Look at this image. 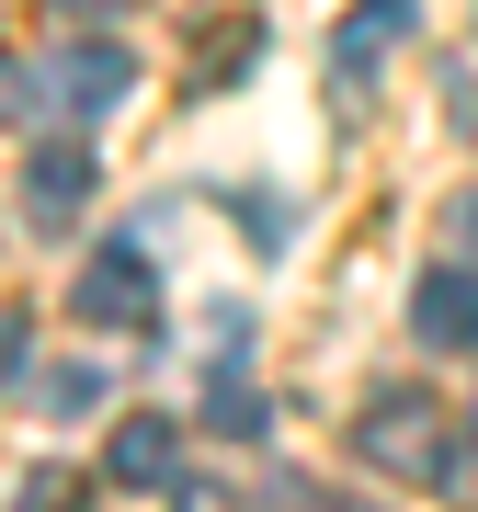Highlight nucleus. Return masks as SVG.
<instances>
[{
    "mask_svg": "<svg viewBox=\"0 0 478 512\" xmlns=\"http://www.w3.org/2000/svg\"><path fill=\"white\" fill-rule=\"evenodd\" d=\"M365 467L399 478V490H456V433H444V410L422 387H399V399L365 410Z\"/></svg>",
    "mask_w": 478,
    "mask_h": 512,
    "instance_id": "nucleus-1",
    "label": "nucleus"
},
{
    "mask_svg": "<svg viewBox=\"0 0 478 512\" xmlns=\"http://www.w3.org/2000/svg\"><path fill=\"white\" fill-rule=\"evenodd\" d=\"M69 308L92 319V330H148V319H160V274H148V251H137V239H103V251L80 262Z\"/></svg>",
    "mask_w": 478,
    "mask_h": 512,
    "instance_id": "nucleus-2",
    "label": "nucleus"
},
{
    "mask_svg": "<svg viewBox=\"0 0 478 512\" xmlns=\"http://www.w3.org/2000/svg\"><path fill=\"white\" fill-rule=\"evenodd\" d=\"M35 80H46V103H57V114H69V126H103V114H114V103H126V92H137V57L92 35V46H57V57H46V69H35Z\"/></svg>",
    "mask_w": 478,
    "mask_h": 512,
    "instance_id": "nucleus-3",
    "label": "nucleus"
},
{
    "mask_svg": "<svg viewBox=\"0 0 478 512\" xmlns=\"http://www.w3.org/2000/svg\"><path fill=\"white\" fill-rule=\"evenodd\" d=\"M80 205H92V148L80 137H57V148H35L23 160V228H80Z\"/></svg>",
    "mask_w": 478,
    "mask_h": 512,
    "instance_id": "nucleus-4",
    "label": "nucleus"
},
{
    "mask_svg": "<svg viewBox=\"0 0 478 512\" xmlns=\"http://www.w3.org/2000/svg\"><path fill=\"white\" fill-rule=\"evenodd\" d=\"M410 342L422 353H478V274L467 262H444V274L410 285Z\"/></svg>",
    "mask_w": 478,
    "mask_h": 512,
    "instance_id": "nucleus-5",
    "label": "nucleus"
},
{
    "mask_svg": "<svg viewBox=\"0 0 478 512\" xmlns=\"http://www.w3.org/2000/svg\"><path fill=\"white\" fill-rule=\"evenodd\" d=\"M103 478H114V490H171V478H183V433H171L160 410L114 421V444H103Z\"/></svg>",
    "mask_w": 478,
    "mask_h": 512,
    "instance_id": "nucleus-6",
    "label": "nucleus"
},
{
    "mask_svg": "<svg viewBox=\"0 0 478 512\" xmlns=\"http://www.w3.org/2000/svg\"><path fill=\"white\" fill-rule=\"evenodd\" d=\"M410 23H422L410 0H353V12H342V35H331L342 92H365V80H376V57H387V46H410Z\"/></svg>",
    "mask_w": 478,
    "mask_h": 512,
    "instance_id": "nucleus-7",
    "label": "nucleus"
},
{
    "mask_svg": "<svg viewBox=\"0 0 478 512\" xmlns=\"http://www.w3.org/2000/svg\"><path fill=\"white\" fill-rule=\"evenodd\" d=\"M205 421H217V433H239V444H251V433H262V387L239 376V365H205Z\"/></svg>",
    "mask_w": 478,
    "mask_h": 512,
    "instance_id": "nucleus-8",
    "label": "nucleus"
},
{
    "mask_svg": "<svg viewBox=\"0 0 478 512\" xmlns=\"http://www.w3.org/2000/svg\"><path fill=\"white\" fill-rule=\"evenodd\" d=\"M92 399H103V376H92V365H57V376H46V410H57V421H80Z\"/></svg>",
    "mask_w": 478,
    "mask_h": 512,
    "instance_id": "nucleus-9",
    "label": "nucleus"
},
{
    "mask_svg": "<svg viewBox=\"0 0 478 512\" xmlns=\"http://www.w3.org/2000/svg\"><path fill=\"white\" fill-rule=\"evenodd\" d=\"M35 92H46V80H35V69H23V57H12V46H0V126H12V114H23V103H35Z\"/></svg>",
    "mask_w": 478,
    "mask_h": 512,
    "instance_id": "nucleus-10",
    "label": "nucleus"
},
{
    "mask_svg": "<svg viewBox=\"0 0 478 512\" xmlns=\"http://www.w3.org/2000/svg\"><path fill=\"white\" fill-rule=\"evenodd\" d=\"M12 512H80V478H23Z\"/></svg>",
    "mask_w": 478,
    "mask_h": 512,
    "instance_id": "nucleus-11",
    "label": "nucleus"
},
{
    "mask_svg": "<svg viewBox=\"0 0 478 512\" xmlns=\"http://www.w3.org/2000/svg\"><path fill=\"white\" fill-rule=\"evenodd\" d=\"M23 353H35V319H23V308H0V387H12Z\"/></svg>",
    "mask_w": 478,
    "mask_h": 512,
    "instance_id": "nucleus-12",
    "label": "nucleus"
},
{
    "mask_svg": "<svg viewBox=\"0 0 478 512\" xmlns=\"http://www.w3.org/2000/svg\"><path fill=\"white\" fill-rule=\"evenodd\" d=\"M171 512H239L228 490H205V478H171Z\"/></svg>",
    "mask_w": 478,
    "mask_h": 512,
    "instance_id": "nucleus-13",
    "label": "nucleus"
},
{
    "mask_svg": "<svg viewBox=\"0 0 478 512\" xmlns=\"http://www.w3.org/2000/svg\"><path fill=\"white\" fill-rule=\"evenodd\" d=\"M57 12H69V23H103V12H126V0H57Z\"/></svg>",
    "mask_w": 478,
    "mask_h": 512,
    "instance_id": "nucleus-14",
    "label": "nucleus"
},
{
    "mask_svg": "<svg viewBox=\"0 0 478 512\" xmlns=\"http://www.w3.org/2000/svg\"><path fill=\"white\" fill-rule=\"evenodd\" d=\"M296 512H376V501H331V490H308V501H296Z\"/></svg>",
    "mask_w": 478,
    "mask_h": 512,
    "instance_id": "nucleus-15",
    "label": "nucleus"
},
{
    "mask_svg": "<svg viewBox=\"0 0 478 512\" xmlns=\"http://www.w3.org/2000/svg\"><path fill=\"white\" fill-rule=\"evenodd\" d=\"M456 239H467V251H478V194H467V205H456Z\"/></svg>",
    "mask_w": 478,
    "mask_h": 512,
    "instance_id": "nucleus-16",
    "label": "nucleus"
}]
</instances>
